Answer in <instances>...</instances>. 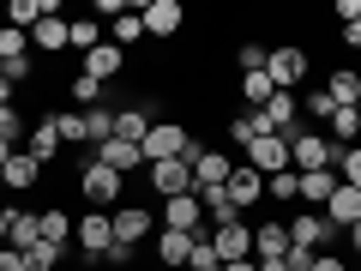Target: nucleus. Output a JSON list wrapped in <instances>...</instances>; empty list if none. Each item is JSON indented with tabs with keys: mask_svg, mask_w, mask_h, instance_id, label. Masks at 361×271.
<instances>
[{
	"mask_svg": "<svg viewBox=\"0 0 361 271\" xmlns=\"http://www.w3.org/2000/svg\"><path fill=\"white\" fill-rule=\"evenodd\" d=\"M229 157H223V151H199L193 157V187H223V181H229Z\"/></svg>",
	"mask_w": 361,
	"mask_h": 271,
	"instance_id": "b1692460",
	"label": "nucleus"
},
{
	"mask_svg": "<svg viewBox=\"0 0 361 271\" xmlns=\"http://www.w3.org/2000/svg\"><path fill=\"white\" fill-rule=\"evenodd\" d=\"M151 127H157V121H151V109H115V139H127V145H145V139H151Z\"/></svg>",
	"mask_w": 361,
	"mask_h": 271,
	"instance_id": "412c9836",
	"label": "nucleus"
},
{
	"mask_svg": "<svg viewBox=\"0 0 361 271\" xmlns=\"http://www.w3.org/2000/svg\"><path fill=\"white\" fill-rule=\"evenodd\" d=\"M325 97H331L337 109H361V73L355 66H337V73L325 78Z\"/></svg>",
	"mask_w": 361,
	"mask_h": 271,
	"instance_id": "6ab92c4d",
	"label": "nucleus"
},
{
	"mask_svg": "<svg viewBox=\"0 0 361 271\" xmlns=\"http://www.w3.org/2000/svg\"><path fill=\"white\" fill-rule=\"evenodd\" d=\"M259 271H289V259H259Z\"/></svg>",
	"mask_w": 361,
	"mask_h": 271,
	"instance_id": "603ef678",
	"label": "nucleus"
},
{
	"mask_svg": "<svg viewBox=\"0 0 361 271\" xmlns=\"http://www.w3.org/2000/svg\"><path fill=\"white\" fill-rule=\"evenodd\" d=\"M193 193H199V205H205L211 229H217V223H235V217H241V211L229 205V187H193Z\"/></svg>",
	"mask_w": 361,
	"mask_h": 271,
	"instance_id": "a878e982",
	"label": "nucleus"
},
{
	"mask_svg": "<svg viewBox=\"0 0 361 271\" xmlns=\"http://www.w3.org/2000/svg\"><path fill=\"white\" fill-rule=\"evenodd\" d=\"M85 73L97 78V85H109V78L127 73V54H121L115 42H103V49H90V54H85Z\"/></svg>",
	"mask_w": 361,
	"mask_h": 271,
	"instance_id": "a211bd4d",
	"label": "nucleus"
},
{
	"mask_svg": "<svg viewBox=\"0 0 361 271\" xmlns=\"http://www.w3.org/2000/svg\"><path fill=\"white\" fill-rule=\"evenodd\" d=\"M301 115H325V121H331V115H337V103H331V97H325V90H313L307 103H301Z\"/></svg>",
	"mask_w": 361,
	"mask_h": 271,
	"instance_id": "c03bdc74",
	"label": "nucleus"
},
{
	"mask_svg": "<svg viewBox=\"0 0 361 271\" xmlns=\"http://www.w3.org/2000/svg\"><path fill=\"white\" fill-rule=\"evenodd\" d=\"M307 49H295V42H283V49H271L265 54V78H271V85H277V90H295L301 85V78H307Z\"/></svg>",
	"mask_w": 361,
	"mask_h": 271,
	"instance_id": "20e7f679",
	"label": "nucleus"
},
{
	"mask_svg": "<svg viewBox=\"0 0 361 271\" xmlns=\"http://www.w3.org/2000/svg\"><path fill=\"white\" fill-rule=\"evenodd\" d=\"M73 241L85 259H103L109 247H115V223H109V211H85V217L73 223Z\"/></svg>",
	"mask_w": 361,
	"mask_h": 271,
	"instance_id": "39448f33",
	"label": "nucleus"
},
{
	"mask_svg": "<svg viewBox=\"0 0 361 271\" xmlns=\"http://www.w3.org/2000/svg\"><path fill=\"white\" fill-rule=\"evenodd\" d=\"M85 139H90V151L115 139V109H85Z\"/></svg>",
	"mask_w": 361,
	"mask_h": 271,
	"instance_id": "473e14b6",
	"label": "nucleus"
},
{
	"mask_svg": "<svg viewBox=\"0 0 361 271\" xmlns=\"http://www.w3.org/2000/svg\"><path fill=\"white\" fill-rule=\"evenodd\" d=\"M0 193H6V181H0Z\"/></svg>",
	"mask_w": 361,
	"mask_h": 271,
	"instance_id": "13d9d810",
	"label": "nucleus"
},
{
	"mask_svg": "<svg viewBox=\"0 0 361 271\" xmlns=\"http://www.w3.org/2000/svg\"><path fill=\"white\" fill-rule=\"evenodd\" d=\"M0 271H30V265H25V253H18V247H0Z\"/></svg>",
	"mask_w": 361,
	"mask_h": 271,
	"instance_id": "a18cd8bd",
	"label": "nucleus"
},
{
	"mask_svg": "<svg viewBox=\"0 0 361 271\" xmlns=\"http://www.w3.org/2000/svg\"><path fill=\"white\" fill-rule=\"evenodd\" d=\"M157 259H163V265H187V259H193V235L163 229V235H157Z\"/></svg>",
	"mask_w": 361,
	"mask_h": 271,
	"instance_id": "cd10ccee",
	"label": "nucleus"
},
{
	"mask_svg": "<svg viewBox=\"0 0 361 271\" xmlns=\"http://www.w3.org/2000/svg\"><path fill=\"white\" fill-rule=\"evenodd\" d=\"M90 157H97L103 169H115V175H127V169H139V163H145V151H139V145H127V139H109V145H97Z\"/></svg>",
	"mask_w": 361,
	"mask_h": 271,
	"instance_id": "aec40b11",
	"label": "nucleus"
},
{
	"mask_svg": "<svg viewBox=\"0 0 361 271\" xmlns=\"http://www.w3.org/2000/svg\"><path fill=\"white\" fill-rule=\"evenodd\" d=\"M343 42H349V49H361V18H355V25H343Z\"/></svg>",
	"mask_w": 361,
	"mask_h": 271,
	"instance_id": "09e8293b",
	"label": "nucleus"
},
{
	"mask_svg": "<svg viewBox=\"0 0 361 271\" xmlns=\"http://www.w3.org/2000/svg\"><path fill=\"white\" fill-rule=\"evenodd\" d=\"M0 78H6V61H0Z\"/></svg>",
	"mask_w": 361,
	"mask_h": 271,
	"instance_id": "4d7b16f0",
	"label": "nucleus"
},
{
	"mask_svg": "<svg viewBox=\"0 0 361 271\" xmlns=\"http://www.w3.org/2000/svg\"><path fill=\"white\" fill-rule=\"evenodd\" d=\"M223 187H229V205H235V211H247V205H259V199H265V175H259V169H247V163H235Z\"/></svg>",
	"mask_w": 361,
	"mask_h": 271,
	"instance_id": "ddd939ff",
	"label": "nucleus"
},
{
	"mask_svg": "<svg viewBox=\"0 0 361 271\" xmlns=\"http://www.w3.org/2000/svg\"><path fill=\"white\" fill-rule=\"evenodd\" d=\"M109 223H115V247H139L145 235H151V211L145 205H115Z\"/></svg>",
	"mask_w": 361,
	"mask_h": 271,
	"instance_id": "f8f14e48",
	"label": "nucleus"
},
{
	"mask_svg": "<svg viewBox=\"0 0 361 271\" xmlns=\"http://www.w3.org/2000/svg\"><path fill=\"white\" fill-rule=\"evenodd\" d=\"M349 247H355V253H361V223H355V229H349Z\"/></svg>",
	"mask_w": 361,
	"mask_h": 271,
	"instance_id": "5fc2aeb1",
	"label": "nucleus"
},
{
	"mask_svg": "<svg viewBox=\"0 0 361 271\" xmlns=\"http://www.w3.org/2000/svg\"><path fill=\"white\" fill-rule=\"evenodd\" d=\"M30 42H37V54H61L66 49V18H42V25L30 30Z\"/></svg>",
	"mask_w": 361,
	"mask_h": 271,
	"instance_id": "c756f323",
	"label": "nucleus"
},
{
	"mask_svg": "<svg viewBox=\"0 0 361 271\" xmlns=\"http://www.w3.org/2000/svg\"><path fill=\"white\" fill-rule=\"evenodd\" d=\"M25 151L37 157V163H54V157H61V127H54V115H37V121H30Z\"/></svg>",
	"mask_w": 361,
	"mask_h": 271,
	"instance_id": "f3484780",
	"label": "nucleus"
},
{
	"mask_svg": "<svg viewBox=\"0 0 361 271\" xmlns=\"http://www.w3.org/2000/svg\"><path fill=\"white\" fill-rule=\"evenodd\" d=\"M37 223H42V241L66 247V241H73V223H78V217H66V211H37Z\"/></svg>",
	"mask_w": 361,
	"mask_h": 271,
	"instance_id": "f704fd0d",
	"label": "nucleus"
},
{
	"mask_svg": "<svg viewBox=\"0 0 361 271\" xmlns=\"http://www.w3.org/2000/svg\"><path fill=\"white\" fill-rule=\"evenodd\" d=\"M283 253H289V229L277 217L259 223V229H253V259H283Z\"/></svg>",
	"mask_w": 361,
	"mask_h": 271,
	"instance_id": "5701e85b",
	"label": "nucleus"
},
{
	"mask_svg": "<svg viewBox=\"0 0 361 271\" xmlns=\"http://www.w3.org/2000/svg\"><path fill=\"white\" fill-rule=\"evenodd\" d=\"M211 253L223 259V265H229V259H253V223H217V229H211Z\"/></svg>",
	"mask_w": 361,
	"mask_h": 271,
	"instance_id": "1a4fd4ad",
	"label": "nucleus"
},
{
	"mask_svg": "<svg viewBox=\"0 0 361 271\" xmlns=\"http://www.w3.org/2000/svg\"><path fill=\"white\" fill-rule=\"evenodd\" d=\"M66 49H78V54L103 49V25L97 18H66Z\"/></svg>",
	"mask_w": 361,
	"mask_h": 271,
	"instance_id": "bb28decb",
	"label": "nucleus"
},
{
	"mask_svg": "<svg viewBox=\"0 0 361 271\" xmlns=\"http://www.w3.org/2000/svg\"><path fill=\"white\" fill-rule=\"evenodd\" d=\"M259 115H265L271 133H283V139H289V133H295V121H301V97H295V90H277V97H271Z\"/></svg>",
	"mask_w": 361,
	"mask_h": 271,
	"instance_id": "2eb2a0df",
	"label": "nucleus"
},
{
	"mask_svg": "<svg viewBox=\"0 0 361 271\" xmlns=\"http://www.w3.org/2000/svg\"><path fill=\"white\" fill-rule=\"evenodd\" d=\"M163 229H180V235H205V205H199V193L163 199Z\"/></svg>",
	"mask_w": 361,
	"mask_h": 271,
	"instance_id": "9d476101",
	"label": "nucleus"
},
{
	"mask_svg": "<svg viewBox=\"0 0 361 271\" xmlns=\"http://www.w3.org/2000/svg\"><path fill=\"white\" fill-rule=\"evenodd\" d=\"M18 151V145H6V139H0V169H6V157H13Z\"/></svg>",
	"mask_w": 361,
	"mask_h": 271,
	"instance_id": "864d4df0",
	"label": "nucleus"
},
{
	"mask_svg": "<svg viewBox=\"0 0 361 271\" xmlns=\"http://www.w3.org/2000/svg\"><path fill=\"white\" fill-rule=\"evenodd\" d=\"M103 90H109V85H97L90 73H78V78H73V103H78V109H103Z\"/></svg>",
	"mask_w": 361,
	"mask_h": 271,
	"instance_id": "58836bf2",
	"label": "nucleus"
},
{
	"mask_svg": "<svg viewBox=\"0 0 361 271\" xmlns=\"http://www.w3.org/2000/svg\"><path fill=\"white\" fill-rule=\"evenodd\" d=\"M37 241H42V223H37V211H13V217H6V247L30 253Z\"/></svg>",
	"mask_w": 361,
	"mask_h": 271,
	"instance_id": "4be33fe9",
	"label": "nucleus"
},
{
	"mask_svg": "<svg viewBox=\"0 0 361 271\" xmlns=\"http://www.w3.org/2000/svg\"><path fill=\"white\" fill-rule=\"evenodd\" d=\"M337 193V175L331 169H313V175H301V205L307 211H325V199Z\"/></svg>",
	"mask_w": 361,
	"mask_h": 271,
	"instance_id": "393cba45",
	"label": "nucleus"
},
{
	"mask_svg": "<svg viewBox=\"0 0 361 271\" xmlns=\"http://www.w3.org/2000/svg\"><path fill=\"white\" fill-rule=\"evenodd\" d=\"M289 163L301 169V175H313V169H331L343 163V145L331 139V133H289Z\"/></svg>",
	"mask_w": 361,
	"mask_h": 271,
	"instance_id": "f257e3e1",
	"label": "nucleus"
},
{
	"mask_svg": "<svg viewBox=\"0 0 361 271\" xmlns=\"http://www.w3.org/2000/svg\"><path fill=\"white\" fill-rule=\"evenodd\" d=\"M265 199H277V205H301V169L265 175Z\"/></svg>",
	"mask_w": 361,
	"mask_h": 271,
	"instance_id": "c85d7f7f",
	"label": "nucleus"
},
{
	"mask_svg": "<svg viewBox=\"0 0 361 271\" xmlns=\"http://www.w3.org/2000/svg\"><path fill=\"white\" fill-rule=\"evenodd\" d=\"M223 271H259V259H229Z\"/></svg>",
	"mask_w": 361,
	"mask_h": 271,
	"instance_id": "3c124183",
	"label": "nucleus"
},
{
	"mask_svg": "<svg viewBox=\"0 0 361 271\" xmlns=\"http://www.w3.org/2000/svg\"><path fill=\"white\" fill-rule=\"evenodd\" d=\"M325 223H331V229H355L361 223V187H343V181H337V193L325 199Z\"/></svg>",
	"mask_w": 361,
	"mask_h": 271,
	"instance_id": "4468645a",
	"label": "nucleus"
},
{
	"mask_svg": "<svg viewBox=\"0 0 361 271\" xmlns=\"http://www.w3.org/2000/svg\"><path fill=\"white\" fill-rule=\"evenodd\" d=\"M265 54H271V49H259V42H241V54H235V61H241V73H265Z\"/></svg>",
	"mask_w": 361,
	"mask_h": 271,
	"instance_id": "37998d69",
	"label": "nucleus"
},
{
	"mask_svg": "<svg viewBox=\"0 0 361 271\" xmlns=\"http://www.w3.org/2000/svg\"><path fill=\"white\" fill-rule=\"evenodd\" d=\"M6 25L13 30H37L42 25V0H13V6H6Z\"/></svg>",
	"mask_w": 361,
	"mask_h": 271,
	"instance_id": "4c0bfd02",
	"label": "nucleus"
},
{
	"mask_svg": "<svg viewBox=\"0 0 361 271\" xmlns=\"http://www.w3.org/2000/svg\"><path fill=\"white\" fill-rule=\"evenodd\" d=\"M331 13H337V18H343V25H355V18H361V0H337Z\"/></svg>",
	"mask_w": 361,
	"mask_h": 271,
	"instance_id": "de8ad7c7",
	"label": "nucleus"
},
{
	"mask_svg": "<svg viewBox=\"0 0 361 271\" xmlns=\"http://www.w3.org/2000/svg\"><path fill=\"white\" fill-rule=\"evenodd\" d=\"M289 229V247H307V253H325V247H331V223H325V211H295V217L283 223Z\"/></svg>",
	"mask_w": 361,
	"mask_h": 271,
	"instance_id": "423d86ee",
	"label": "nucleus"
},
{
	"mask_svg": "<svg viewBox=\"0 0 361 271\" xmlns=\"http://www.w3.org/2000/svg\"><path fill=\"white\" fill-rule=\"evenodd\" d=\"M271 97H277V85H271L265 73H241V103L247 109H265Z\"/></svg>",
	"mask_w": 361,
	"mask_h": 271,
	"instance_id": "c9c22d12",
	"label": "nucleus"
},
{
	"mask_svg": "<svg viewBox=\"0 0 361 271\" xmlns=\"http://www.w3.org/2000/svg\"><path fill=\"white\" fill-rule=\"evenodd\" d=\"M313 271H349V265L331 253V247H325V253H313Z\"/></svg>",
	"mask_w": 361,
	"mask_h": 271,
	"instance_id": "49530a36",
	"label": "nucleus"
},
{
	"mask_svg": "<svg viewBox=\"0 0 361 271\" xmlns=\"http://www.w3.org/2000/svg\"><path fill=\"white\" fill-rule=\"evenodd\" d=\"M133 42H145V18H139V6H127V13H121V18H115V49H121V54H127V49H133Z\"/></svg>",
	"mask_w": 361,
	"mask_h": 271,
	"instance_id": "e433bc0d",
	"label": "nucleus"
},
{
	"mask_svg": "<svg viewBox=\"0 0 361 271\" xmlns=\"http://www.w3.org/2000/svg\"><path fill=\"white\" fill-rule=\"evenodd\" d=\"M0 181H6V193H30V187L42 181V163L30 151H13V157H6V169H0Z\"/></svg>",
	"mask_w": 361,
	"mask_h": 271,
	"instance_id": "dca6fc26",
	"label": "nucleus"
},
{
	"mask_svg": "<svg viewBox=\"0 0 361 271\" xmlns=\"http://www.w3.org/2000/svg\"><path fill=\"white\" fill-rule=\"evenodd\" d=\"M337 181H343V187H361V145H349V151H343V163H337Z\"/></svg>",
	"mask_w": 361,
	"mask_h": 271,
	"instance_id": "79ce46f5",
	"label": "nucleus"
},
{
	"mask_svg": "<svg viewBox=\"0 0 361 271\" xmlns=\"http://www.w3.org/2000/svg\"><path fill=\"white\" fill-rule=\"evenodd\" d=\"M325 127H331V139L349 151V145H361V109H337V115L325 121Z\"/></svg>",
	"mask_w": 361,
	"mask_h": 271,
	"instance_id": "7c9ffc66",
	"label": "nucleus"
},
{
	"mask_svg": "<svg viewBox=\"0 0 361 271\" xmlns=\"http://www.w3.org/2000/svg\"><path fill=\"white\" fill-rule=\"evenodd\" d=\"M13 90H18L13 78H0V109H13Z\"/></svg>",
	"mask_w": 361,
	"mask_h": 271,
	"instance_id": "8fccbe9b",
	"label": "nucleus"
},
{
	"mask_svg": "<svg viewBox=\"0 0 361 271\" xmlns=\"http://www.w3.org/2000/svg\"><path fill=\"white\" fill-rule=\"evenodd\" d=\"M6 217H13V211H0V247H6Z\"/></svg>",
	"mask_w": 361,
	"mask_h": 271,
	"instance_id": "6e6d98bb",
	"label": "nucleus"
},
{
	"mask_svg": "<svg viewBox=\"0 0 361 271\" xmlns=\"http://www.w3.org/2000/svg\"><path fill=\"white\" fill-rule=\"evenodd\" d=\"M151 193H157V199H180V193H193V163H187V157L151 163Z\"/></svg>",
	"mask_w": 361,
	"mask_h": 271,
	"instance_id": "0eeeda50",
	"label": "nucleus"
},
{
	"mask_svg": "<svg viewBox=\"0 0 361 271\" xmlns=\"http://www.w3.org/2000/svg\"><path fill=\"white\" fill-rule=\"evenodd\" d=\"M78 193H85V205L115 211V205H121V175H115V169H103L97 157H90V163L78 169Z\"/></svg>",
	"mask_w": 361,
	"mask_h": 271,
	"instance_id": "7ed1b4c3",
	"label": "nucleus"
},
{
	"mask_svg": "<svg viewBox=\"0 0 361 271\" xmlns=\"http://www.w3.org/2000/svg\"><path fill=\"white\" fill-rule=\"evenodd\" d=\"M61 259H66V247H54V241H37V247L25 253V265H30V271H54Z\"/></svg>",
	"mask_w": 361,
	"mask_h": 271,
	"instance_id": "ea45409f",
	"label": "nucleus"
},
{
	"mask_svg": "<svg viewBox=\"0 0 361 271\" xmlns=\"http://www.w3.org/2000/svg\"><path fill=\"white\" fill-rule=\"evenodd\" d=\"M0 61H6V66L30 61V30H13V25H0Z\"/></svg>",
	"mask_w": 361,
	"mask_h": 271,
	"instance_id": "72a5a7b5",
	"label": "nucleus"
},
{
	"mask_svg": "<svg viewBox=\"0 0 361 271\" xmlns=\"http://www.w3.org/2000/svg\"><path fill=\"white\" fill-rule=\"evenodd\" d=\"M247 169H259V175H283V169H295V163H289V139H283V133L253 139V145H247Z\"/></svg>",
	"mask_w": 361,
	"mask_h": 271,
	"instance_id": "6e6552de",
	"label": "nucleus"
},
{
	"mask_svg": "<svg viewBox=\"0 0 361 271\" xmlns=\"http://www.w3.org/2000/svg\"><path fill=\"white\" fill-rule=\"evenodd\" d=\"M139 151H145V169H151V163H169V157H187V163H193V157H199V139L180 127V121H157L151 139H145Z\"/></svg>",
	"mask_w": 361,
	"mask_h": 271,
	"instance_id": "f03ea898",
	"label": "nucleus"
},
{
	"mask_svg": "<svg viewBox=\"0 0 361 271\" xmlns=\"http://www.w3.org/2000/svg\"><path fill=\"white\" fill-rule=\"evenodd\" d=\"M139 18H145V37H180V25H187L180 0H145Z\"/></svg>",
	"mask_w": 361,
	"mask_h": 271,
	"instance_id": "9b49d317",
	"label": "nucleus"
},
{
	"mask_svg": "<svg viewBox=\"0 0 361 271\" xmlns=\"http://www.w3.org/2000/svg\"><path fill=\"white\" fill-rule=\"evenodd\" d=\"M54 127H61V145H90L85 139V109L78 115H54Z\"/></svg>",
	"mask_w": 361,
	"mask_h": 271,
	"instance_id": "a19ab883",
	"label": "nucleus"
},
{
	"mask_svg": "<svg viewBox=\"0 0 361 271\" xmlns=\"http://www.w3.org/2000/svg\"><path fill=\"white\" fill-rule=\"evenodd\" d=\"M265 115H259V109H253V115H229V139L235 145H241V151H247V145H253V139H265Z\"/></svg>",
	"mask_w": 361,
	"mask_h": 271,
	"instance_id": "2f4dec72",
	"label": "nucleus"
}]
</instances>
